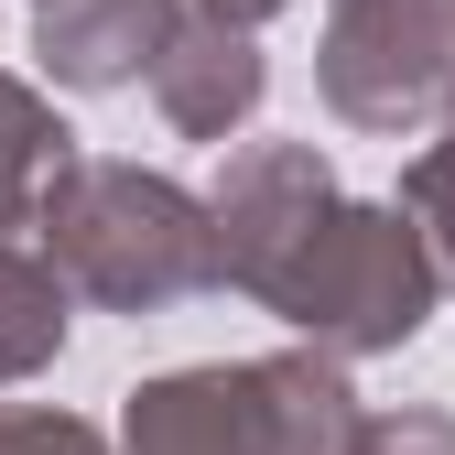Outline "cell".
<instances>
[{"instance_id": "7a4b0ae2", "label": "cell", "mask_w": 455, "mask_h": 455, "mask_svg": "<svg viewBox=\"0 0 455 455\" xmlns=\"http://www.w3.org/2000/svg\"><path fill=\"white\" fill-rule=\"evenodd\" d=\"M33 228H44L54 271H66L87 304H108V315H163V304L228 282L217 206L185 196L174 174H141V163H108V152H76L66 174L44 185Z\"/></svg>"}, {"instance_id": "7c38bea8", "label": "cell", "mask_w": 455, "mask_h": 455, "mask_svg": "<svg viewBox=\"0 0 455 455\" xmlns=\"http://www.w3.org/2000/svg\"><path fill=\"white\" fill-rule=\"evenodd\" d=\"M196 12H217V22H271L282 0H196Z\"/></svg>"}, {"instance_id": "6da1fadb", "label": "cell", "mask_w": 455, "mask_h": 455, "mask_svg": "<svg viewBox=\"0 0 455 455\" xmlns=\"http://www.w3.org/2000/svg\"><path fill=\"white\" fill-rule=\"evenodd\" d=\"M217 250H228V293L271 304L293 336L336 358H379V347H412L444 304V271L423 250V228L390 206L336 196L325 152L315 141H250L228 152L217 174Z\"/></svg>"}, {"instance_id": "277c9868", "label": "cell", "mask_w": 455, "mask_h": 455, "mask_svg": "<svg viewBox=\"0 0 455 455\" xmlns=\"http://www.w3.org/2000/svg\"><path fill=\"white\" fill-rule=\"evenodd\" d=\"M325 108L347 131H423L455 108V0H325Z\"/></svg>"}, {"instance_id": "30bf717a", "label": "cell", "mask_w": 455, "mask_h": 455, "mask_svg": "<svg viewBox=\"0 0 455 455\" xmlns=\"http://www.w3.org/2000/svg\"><path fill=\"white\" fill-rule=\"evenodd\" d=\"M0 455H108V434L44 402H0Z\"/></svg>"}, {"instance_id": "5b68a950", "label": "cell", "mask_w": 455, "mask_h": 455, "mask_svg": "<svg viewBox=\"0 0 455 455\" xmlns=\"http://www.w3.org/2000/svg\"><path fill=\"white\" fill-rule=\"evenodd\" d=\"M185 22H196L185 0H44L33 54H44V76H54V87L108 98V87H141Z\"/></svg>"}, {"instance_id": "52a82bcc", "label": "cell", "mask_w": 455, "mask_h": 455, "mask_svg": "<svg viewBox=\"0 0 455 455\" xmlns=\"http://www.w3.org/2000/svg\"><path fill=\"white\" fill-rule=\"evenodd\" d=\"M76 163V131L44 108V87L0 76V228H33L44 217V185Z\"/></svg>"}, {"instance_id": "8fae6325", "label": "cell", "mask_w": 455, "mask_h": 455, "mask_svg": "<svg viewBox=\"0 0 455 455\" xmlns=\"http://www.w3.org/2000/svg\"><path fill=\"white\" fill-rule=\"evenodd\" d=\"M358 455H455V412H369L358 423Z\"/></svg>"}, {"instance_id": "ba28073f", "label": "cell", "mask_w": 455, "mask_h": 455, "mask_svg": "<svg viewBox=\"0 0 455 455\" xmlns=\"http://www.w3.org/2000/svg\"><path fill=\"white\" fill-rule=\"evenodd\" d=\"M66 293H76V282L54 271V250L33 260V250L0 239V379L54 369V347H66Z\"/></svg>"}, {"instance_id": "8992f818", "label": "cell", "mask_w": 455, "mask_h": 455, "mask_svg": "<svg viewBox=\"0 0 455 455\" xmlns=\"http://www.w3.org/2000/svg\"><path fill=\"white\" fill-rule=\"evenodd\" d=\"M260 87H271V66H260L250 22H217V12H196L174 44H163V66H152V108L185 141H228L260 108Z\"/></svg>"}, {"instance_id": "3957f363", "label": "cell", "mask_w": 455, "mask_h": 455, "mask_svg": "<svg viewBox=\"0 0 455 455\" xmlns=\"http://www.w3.org/2000/svg\"><path fill=\"white\" fill-rule=\"evenodd\" d=\"M358 390L336 347L293 358H217V369H163L131 390L120 444L131 455H358Z\"/></svg>"}, {"instance_id": "9c48e42d", "label": "cell", "mask_w": 455, "mask_h": 455, "mask_svg": "<svg viewBox=\"0 0 455 455\" xmlns=\"http://www.w3.org/2000/svg\"><path fill=\"white\" fill-rule=\"evenodd\" d=\"M402 217L423 228V250H434V271H444V293H455V131L402 174Z\"/></svg>"}]
</instances>
